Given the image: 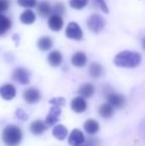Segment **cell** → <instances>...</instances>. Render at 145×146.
<instances>
[{"label":"cell","mask_w":145,"mask_h":146,"mask_svg":"<svg viewBox=\"0 0 145 146\" xmlns=\"http://www.w3.org/2000/svg\"><path fill=\"white\" fill-rule=\"evenodd\" d=\"M114 65L120 68L132 69L141 63V55L132 51H122L114 57Z\"/></svg>","instance_id":"1"},{"label":"cell","mask_w":145,"mask_h":146,"mask_svg":"<svg viewBox=\"0 0 145 146\" xmlns=\"http://www.w3.org/2000/svg\"><path fill=\"white\" fill-rule=\"evenodd\" d=\"M23 138V132L17 125H7L2 132V140L7 146H17Z\"/></svg>","instance_id":"2"},{"label":"cell","mask_w":145,"mask_h":146,"mask_svg":"<svg viewBox=\"0 0 145 146\" xmlns=\"http://www.w3.org/2000/svg\"><path fill=\"white\" fill-rule=\"evenodd\" d=\"M87 25L89 31L93 33H99L105 27V20L99 14H93L87 19Z\"/></svg>","instance_id":"3"},{"label":"cell","mask_w":145,"mask_h":146,"mask_svg":"<svg viewBox=\"0 0 145 146\" xmlns=\"http://www.w3.org/2000/svg\"><path fill=\"white\" fill-rule=\"evenodd\" d=\"M105 94L107 100V102L111 104L113 108H121L125 104V98L121 94H115L110 90H105Z\"/></svg>","instance_id":"4"},{"label":"cell","mask_w":145,"mask_h":146,"mask_svg":"<svg viewBox=\"0 0 145 146\" xmlns=\"http://www.w3.org/2000/svg\"><path fill=\"white\" fill-rule=\"evenodd\" d=\"M83 30L77 22H70L66 28V36L72 40L79 41L83 38Z\"/></svg>","instance_id":"5"},{"label":"cell","mask_w":145,"mask_h":146,"mask_svg":"<svg viewBox=\"0 0 145 146\" xmlns=\"http://www.w3.org/2000/svg\"><path fill=\"white\" fill-rule=\"evenodd\" d=\"M12 78L16 83L20 85L26 86L30 83V73L25 68H17L14 70Z\"/></svg>","instance_id":"6"},{"label":"cell","mask_w":145,"mask_h":146,"mask_svg":"<svg viewBox=\"0 0 145 146\" xmlns=\"http://www.w3.org/2000/svg\"><path fill=\"white\" fill-rule=\"evenodd\" d=\"M41 92L36 88H29L23 92V98L27 104H33L41 100Z\"/></svg>","instance_id":"7"},{"label":"cell","mask_w":145,"mask_h":146,"mask_svg":"<svg viewBox=\"0 0 145 146\" xmlns=\"http://www.w3.org/2000/svg\"><path fill=\"white\" fill-rule=\"evenodd\" d=\"M48 26L54 32H59L62 30L64 27V19H63L62 15L53 13L48 19Z\"/></svg>","instance_id":"8"},{"label":"cell","mask_w":145,"mask_h":146,"mask_svg":"<svg viewBox=\"0 0 145 146\" xmlns=\"http://www.w3.org/2000/svg\"><path fill=\"white\" fill-rule=\"evenodd\" d=\"M60 108L61 106H59L52 104V108H51L50 111H49L48 115L46 117V120H45V122H46V124L48 125V126H52L55 123L58 122L59 116H60L61 112H62Z\"/></svg>","instance_id":"9"},{"label":"cell","mask_w":145,"mask_h":146,"mask_svg":"<svg viewBox=\"0 0 145 146\" xmlns=\"http://www.w3.org/2000/svg\"><path fill=\"white\" fill-rule=\"evenodd\" d=\"M71 108L75 112H77V113H81V112H83L87 110V100H85V98L83 96H77L72 100L71 102Z\"/></svg>","instance_id":"10"},{"label":"cell","mask_w":145,"mask_h":146,"mask_svg":"<svg viewBox=\"0 0 145 146\" xmlns=\"http://www.w3.org/2000/svg\"><path fill=\"white\" fill-rule=\"evenodd\" d=\"M0 96L3 100H11L15 98L16 96V88L13 85L6 84L0 87Z\"/></svg>","instance_id":"11"},{"label":"cell","mask_w":145,"mask_h":146,"mask_svg":"<svg viewBox=\"0 0 145 146\" xmlns=\"http://www.w3.org/2000/svg\"><path fill=\"white\" fill-rule=\"evenodd\" d=\"M85 140V135L79 129H73L70 136H69V144L73 146L83 144Z\"/></svg>","instance_id":"12"},{"label":"cell","mask_w":145,"mask_h":146,"mask_svg":"<svg viewBox=\"0 0 145 146\" xmlns=\"http://www.w3.org/2000/svg\"><path fill=\"white\" fill-rule=\"evenodd\" d=\"M71 62H72V65L73 66V67H75V68H83V67H85V66L87 65V55H85L83 52H81V51H79V52H75V54L73 55Z\"/></svg>","instance_id":"13"},{"label":"cell","mask_w":145,"mask_h":146,"mask_svg":"<svg viewBox=\"0 0 145 146\" xmlns=\"http://www.w3.org/2000/svg\"><path fill=\"white\" fill-rule=\"evenodd\" d=\"M47 126L48 125L46 124V122L41 119H37V120L33 121L30 125V130L33 134L35 135H41L46 131Z\"/></svg>","instance_id":"14"},{"label":"cell","mask_w":145,"mask_h":146,"mask_svg":"<svg viewBox=\"0 0 145 146\" xmlns=\"http://www.w3.org/2000/svg\"><path fill=\"white\" fill-rule=\"evenodd\" d=\"M20 22L25 25H31L36 21V14L31 9H27L20 14Z\"/></svg>","instance_id":"15"},{"label":"cell","mask_w":145,"mask_h":146,"mask_svg":"<svg viewBox=\"0 0 145 146\" xmlns=\"http://www.w3.org/2000/svg\"><path fill=\"white\" fill-rule=\"evenodd\" d=\"M12 27V21L9 17L0 13V37L5 35Z\"/></svg>","instance_id":"16"},{"label":"cell","mask_w":145,"mask_h":146,"mask_svg":"<svg viewBox=\"0 0 145 146\" xmlns=\"http://www.w3.org/2000/svg\"><path fill=\"white\" fill-rule=\"evenodd\" d=\"M48 62L52 67H59L63 62V55L60 51L54 50L48 55Z\"/></svg>","instance_id":"17"},{"label":"cell","mask_w":145,"mask_h":146,"mask_svg":"<svg viewBox=\"0 0 145 146\" xmlns=\"http://www.w3.org/2000/svg\"><path fill=\"white\" fill-rule=\"evenodd\" d=\"M37 12L41 17H47L52 12V6L48 1H40L37 4Z\"/></svg>","instance_id":"18"},{"label":"cell","mask_w":145,"mask_h":146,"mask_svg":"<svg viewBox=\"0 0 145 146\" xmlns=\"http://www.w3.org/2000/svg\"><path fill=\"white\" fill-rule=\"evenodd\" d=\"M95 88L93 87V85H91V84H89V83H87V84H83V85L79 88L77 92H79L83 98H91V96H93V94H95Z\"/></svg>","instance_id":"19"},{"label":"cell","mask_w":145,"mask_h":146,"mask_svg":"<svg viewBox=\"0 0 145 146\" xmlns=\"http://www.w3.org/2000/svg\"><path fill=\"white\" fill-rule=\"evenodd\" d=\"M37 46L43 52H46L52 49L53 47V40L49 36H43L37 42Z\"/></svg>","instance_id":"20"},{"label":"cell","mask_w":145,"mask_h":146,"mask_svg":"<svg viewBox=\"0 0 145 146\" xmlns=\"http://www.w3.org/2000/svg\"><path fill=\"white\" fill-rule=\"evenodd\" d=\"M89 75H91V78L93 79H99L105 73V70H103V67L99 63H91V66H89Z\"/></svg>","instance_id":"21"},{"label":"cell","mask_w":145,"mask_h":146,"mask_svg":"<svg viewBox=\"0 0 145 146\" xmlns=\"http://www.w3.org/2000/svg\"><path fill=\"white\" fill-rule=\"evenodd\" d=\"M113 112H114V108L110 104H109V102L103 104L99 108V115L103 117V118H110V117L113 115Z\"/></svg>","instance_id":"22"},{"label":"cell","mask_w":145,"mask_h":146,"mask_svg":"<svg viewBox=\"0 0 145 146\" xmlns=\"http://www.w3.org/2000/svg\"><path fill=\"white\" fill-rule=\"evenodd\" d=\"M83 128H85V132L89 133V134H95L99 131V124L95 119H87L83 124Z\"/></svg>","instance_id":"23"},{"label":"cell","mask_w":145,"mask_h":146,"mask_svg":"<svg viewBox=\"0 0 145 146\" xmlns=\"http://www.w3.org/2000/svg\"><path fill=\"white\" fill-rule=\"evenodd\" d=\"M68 135V129L62 124L56 125L53 129V136L59 140H64Z\"/></svg>","instance_id":"24"},{"label":"cell","mask_w":145,"mask_h":146,"mask_svg":"<svg viewBox=\"0 0 145 146\" xmlns=\"http://www.w3.org/2000/svg\"><path fill=\"white\" fill-rule=\"evenodd\" d=\"M69 4L73 9L81 10L89 4V0H70Z\"/></svg>","instance_id":"25"},{"label":"cell","mask_w":145,"mask_h":146,"mask_svg":"<svg viewBox=\"0 0 145 146\" xmlns=\"http://www.w3.org/2000/svg\"><path fill=\"white\" fill-rule=\"evenodd\" d=\"M52 11L54 14H58V15H63L66 12V6L62 2H56L54 6L52 7Z\"/></svg>","instance_id":"26"},{"label":"cell","mask_w":145,"mask_h":146,"mask_svg":"<svg viewBox=\"0 0 145 146\" xmlns=\"http://www.w3.org/2000/svg\"><path fill=\"white\" fill-rule=\"evenodd\" d=\"M17 3L21 7L34 8L37 6V0H17Z\"/></svg>","instance_id":"27"},{"label":"cell","mask_w":145,"mask_h":146,"mask_svg":"<svg viewBox=\"0 0 145 146\" xmlns=\"http://www.w3.org/2000/svg\"><path fill=\"white\" fill-rule=\"evenodd\" d=\"M93 4H95L97 8H99L103 13H109V6H107V2H105V0H93Z\"/></svg>","instance_id":"28"},{"label":"cell","mask_w":145,"mask_h":146,"mask_svg":"<svg viewBox=\"0 0 145 146\" xmlns=\"http://www.w3.org/2000/svg\"><path fill=\"white\" fill-rule=\"evenodd\" d=\"M51 104H55V106H64L66 104V100L64 98H54L52 100H49Z\"/></svg>","instance_id":"29"},{"label":"cell","mask_w":145,"mask_h":146,"mask_svg":"<svg viewBox=\"0 0 145 146\" xmlns=\"http://www.w3.org/2000/svg\"><path fill=\"white\" fill-rule=\"evenodd\" d=\"M101 142L99 138H95V137H89L85 141V146H101Z\"/></svg>","instance_id":"30"},{"label":"cell","mask_w":145,"mask_h":146,"mask_svg":"<svg viewBox=\"0 0 145 146\" xmlns=\"http://www.w3.org/2000/svg\"><path fill=\"white\" fill-rule=\"evenodd\" d=\"M15 114H16V116H17V118H19L20 120H27L28 119L27 112L22 110V108H18V110H16Z\"/></svg>","instance_id":"31"},{"label":"cell","mask_w":145,"mask_h":146,"mask_svg":"<svg viewBox=\"0 0 145 146\" xmlns=\"http://www.w3.org/2000/svg\"><path fill=\"white\" fill-rule=\"evenodd\" d=\"M10 7V1L9 0H0V13L8 10Z\"/></svg>","instance_id":"32"},{"label":"cell","mask_w":145,"mask_h":146,"mask_svg":"<svg viewBox=\"0 0 145 146\" xmlns=\"http://www.w3.org/2000/svg\"><path fill=\"white\" fill-rule=\"evenodd\" d=\"M140 132H141V135L145 139V118H144V120L142 121L141 125H140Z\"/></svg>","instance_id":"33"},{"label":"cell","mask_w":145,"mask_h":146,"mask_svg":"<svg viewBox=\"0 0 145 146\" xmlns=\"http://www.w3.org/2000/svg\"><path fill=\"white\" fill-rule=\"evenodd\" d=\"M142 47H143V49L145 50V37L142 39Z\"/></svg>","instance_id":"34"},{"label":"cell","mask_w":145,"mask_h":146,"mask_svg":"<svg viewBox=\"0 0 145 146\" xmlns=\"http://www.w3.org/2000/svg\"><path fill=\"white\" fill-rule=\"evenodd\" d=\"M77 146H81V145H77Z\"/></svg>","instance_id":"35"}]
</instances>
